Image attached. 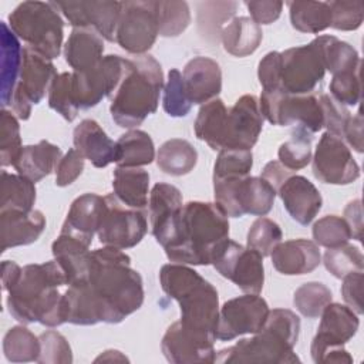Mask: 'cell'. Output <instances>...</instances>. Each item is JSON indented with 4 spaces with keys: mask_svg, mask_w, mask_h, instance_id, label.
I'll return each mask as SVG.
<instances>
[{
    "mask_svg": "<svg viewBox=\"0 0 364 364\" xmlns=\"http://www.w3.org/2000/svg\"><path fill=\"white\" fill-rule=\"evenodd\" d=\"M48 107L68 122L77 118L80 108L77 107L73 95L71 73L57 74L48 91Z\"/></svg>",
    "mask_w": 364,
    "mask_h": 364,
    "instance_id": "816d5d0a",
    "label": "cell"
},
{
    "mask_svg": "<svg viewBox=\"0 0 364 364\" xmlns=\"http://www.w3.org/2000/svg\"><path fill=\"white\" fill-rule=\"evenodd\" d=\"M216 337L191 330L181 321L172 323L161 341L165 358L173 364L215 363Z\"/></svg>",
    "mask_w": 364,
    "mask_h": 364,
    "instance_id": "ac0fdd59",
    "label": "cell"
},
{
    "mask_svg": "<svg viewBox=\"0 0 364 364\" xmlns=\"http://www.w3.org/2000/svg\"><path fill=\"white\" fill-rule=\"evenodd\" d=\"M316 41L320 47L326 71L328 70L333 75L361 67L360 55L351 44L328 34L316 37Z\"/></svg>",
    "mask_w": 364,
    "mask_h": 364,
    "instance_id": "ab89813d",
    "label": "cell"
},
{
    "mask_svg": "<svg viewBox=\"0 0 364 364\" xmlns=\"http://www.w3.org/2000/svg\"><path fill=\"white\" fill-rule=\"evenodd\" d=\"M104 38L92 28H73L64 44L65 63L74 71H87L104 57Z\"/></svg>",
    "mask_w": 364,
    "mask_h": 364,
    "instance_id": "83f0119b",
    "label": "cell"
},
{
    "mask_svg": "<svg viewBox=\"0 0 364 364\" xmlns=\"http://www.w3.org/2000/svg\"><path fill=\"white\" fill-rule=\"evenodd\" d=\"M51 252L54 260H57L65 272L68 286L78 283L85 277L91 259V250L88 245L77 237L60 232L51 245Z\"/></svg>",
    "mask_w": 364,
    "mask_h": 364,
    "instance_id": "f546056e",
    "label": "cell"
},
{
    "mask_svg": "<svg viewBox=\"0 0 364 364\" xmlns=\"http://www.w3.org/2000/svg\"><path fill=\"white\" fill-rule=\"evenodd\" d=\"M183 87L192 105H203L222 91V70L219 64L205 55L189 60L182 73Z\"/></svg>",
    "mask_w": 364,
    "mask_h": 364,
    "instance_id": "7402d4cb",
    "label": "cell"
},
{
    "mask_svg": "<svg viewBox=\"0 0 364 364\" xmlns=\"http://www.w3.org/2000/svg\"><path fill=\"white\" fill-rule=\"evenodd\" d=\"M36 182L20 175L1 171L0 176V212L24 210L30 212L36 202Z\"/></svg>",
    "mask_w": 364,
    "mask_h": 364,
    "instance_id": "f35d334b",
    "label": "cell"
},
{
    "mask_svg": "<svg viewBox=\"0 0 364 364\" xmlns=\"http://www.w3.org/2000/svg\"><path fill=\"white\" fill-rule=\"evenodd\" d=\"M263 119L259 98L242 95L228 111L223 148L252 151L263 129Z\"/></svg>",
    "mask_w": 364,
    "mask_h": 364,
    "instance_id": "ffe728a7",
    "label": "cell"
},
{
    "mask_svg": "<svg viewBox=\"0 0 364 364\" xmlns=\"http://www.w3.org/2000/svg\"><path fill=\"white\" fill-rule=\"evenodd\" d=\"M94 361L95 363H100V361H109V363L111 361H121V363H124V361H128V358L118 350H105Z\"/></svg>",
    "mask_w": 364,
    "mask_h": 364,
    "instance_id": "003e7915",
    "label": "cell"
},
{
    "mask_svg": "<svg viewBox=\"0 0 364 364\" xmlns=\"http://www.w3.org/2000/svg\"><path fill=\"white\" fill-rule=\"evenodd\" d=\"M23 149L18 118L3 108L0 111V164L13 166Z\"/></svg>",
    "mask_w": 364,
    "mask_h": 364,
    "instance_id": "7dc6e473",
    "label": "cell"
},
{
    "mask_svg": "<svg viewBox=\"0 0 364 364\" xmlns=\"http://www.w3.org/2000/svg\"><path fill=\"white\" fill-rule=\"evenodd\" d=\"M321 109H323V128L327 132L343 139L344 129L351 118L348 108L338 101H336L330 94H321L318 97Z\"/></svg>",
    "mask_w": 364,
    "mask_h": 364,
    "instance_id": "9f6ffc18",
    "label": "cell"
},
{
    "mask_svg": "<svg viewBox=\"0 0 364 364\" xmlns=\"http://www.w3.org/2000/svg\"><path fill=\"white\" fill-rule=\"evenodd\" d=\"M219 37L226 53L235 57H247L260 46L263 31L250 17L239 16L223 26Z\"/></svg>",
    "mask_w": 364,
    "mask_h": 364,
    "instance_id": "1f68e13d",
    "label": "cell"
},
{
    "mask_svg": "<svg viewBox=\"0 0 364 364\" xmlns=\"http://www.w3.org/2000/svg\"><path fill=\"white\" fill-rule=\"evenodd\" d=\"M273 267L284 276L311 273L321 263L318 246L309 239H290L280 242L270 253Z\"/></svg>",
    "mask_w": 364,
    "mask_h": 364,
    "instance_id": "d4e9b609",
    "label": "cell"
},
{
    "mask_svg": "<svg viewBox=\"0 0 364 364\" xmlns=\"http://www.w3.org/2000/svg\"><path fill=\"white\" fill-rule=\"evenodd\" d=\"M85 158L75 149H68L55 166V185L60 188L68 186L75 182L84 171Z\"/></svg>",
    "mask_w": 364,
    "mask_h": 364,
    "instance_id": "680465c9",
    "label": "cell"
},
{
    "mask_svg": "<svg viewBox=\"0 0 364 364\" xmlns=\"http://www.w3.org/2000/svg\"><path fill=\"white\" fill-rule=\"evenodd\" d=\"M161 64L149 54L128 58L125 74L112 94L109 112L121 128L132 129L141 125L159 105L164 88Z\"/></svg>",
    "mask_w": 364,
    "mask_h": 364,
    "instance_id": "5b68a950",
    "label": "cell"
},
{
    "mask_svg": "<svg viewBox=\"0 0 364 364\" xmlns=\"http://www.w3.org/2000/svg\"><path fill=\"white\" fill-rule=\"evenodd\" d=\"M313 134L301 127H296L287 141H284L277 151L279 162L291 172L303 169L311 161Z\"/></svg>",
    "mask_w": 364,
    "mask_h": 364,
    "instance_id": "b9f144b4",
    "label": "cell"
},
{
    "mask_svg": "<svg viewBox=\"0 0 364 364\" xmlns=\"http://www.w3.org/2000/svg\"><path fill=\"white\" fill-rule=\"evenodd\" d=\"M269 314L267 301L259 294L245 293L219 307L216 338L230 341L245 334L257 333Z\"/></svg>",
    "mask_w": 364,
    "mask_h": 364,
    "instance_id": "2e32d148",
    "label": "cell"
},
{
    "mask_svg": "<svg viewBox=\"0 0 364 364\" xmlns=\"http://www.w3.org/2000/svg\"><path fill=\"white\" fill-rule=\"evenodd\" d=\"M112 189V193L122 205L142 210L148 206L149 199V173L144 168L117 166Z\"/></svg>",
    "mask_w": 364,
    "mask_h": 364,
    "instance_id": "4dcf8cb0",
    "label": "cell"
},
{
    "mask_svg": "<svg viewBox=\"0 0 364 364\" xmlns=\"http://www.w3.org/2000/svg\"><path fill=\"white\" fill-rule=\"evenodd\" d=\"M331 290L320 282H307L296 289L293 294V304L297 311L307 318H317L331 303Z\"/></svg>",
    "mask_w": 364,
    "mask_h": 364,
    "instance_id": "ee69618b",
    "label": "cell"
},
{
    "mask_svg": "<svg viewBox=\"0 0 364 364\" xmlns=\"http://www.w3.org/2000/svg\"><path fill=\"white\" fill-rule=\"evenodd\" d=\"M61 156L63 152L60 146L43 139L34 145L23 146L13 166L17 173L31 179L33 182H38L55 171Z\"/></svg>",
    "mask_w": 364,
    "mask_h": 364,
    "instance_id": "f1b7e54d",
    "label": "cell"
},
{
    "mask_svg": "<svg viewBox=\"0 0 364 364\" xmlns=\"http://www.w3.org/2000/svg\"><path fill=\"white\" fill-rule=\"evenodd\" d=\"M323 263L327 272L334 277L343 279L350 273L363 272L364 256L357 246L346 243L338 247L327 249L323 255Z\"/></svg>",
    "mask_w": 364,
    "mask_h": 364,
    "instance_id": "f6af8a7d",
    "label": "cell"
},
{
    "mask_svg": "<svg viewBox=\"0 0 364 364\" xmlns=\"http://www.w3.org/2000/svg\"><path fill=\"white\" fill-rule=\"evenodd\" d=\"M316 179L328 185H348L360 178V166L348 145L338 136L324 132L311 156Z\"/></svg>",
    "mask_w": 364,
    "mask_h": 364,
    "instance_id": "e0dca14e",
    "label": "cell"
},
{
    "mask_svg": "<svg viewBox=\"0 0 364 364\" xmlns=\"http://www.w3.org/2000/svg\"><path fill=\"white\" fill-rule=\"evenodd\" d=\"M360 68L334 74L330 81V95L343 105H357L361 98Z\"/></svg>",
    "mask_w": 364,
    "mask_h": 364,
    "instance_id": "db71d44e",
    "label": "cell"
},
{
    "mask_svg": "<svg viewBox=\"0 0 364 364\" xmlns=\"http://www.w3.org/2000/svg\"><path fill=\"white\" fill-rule=\"evenodd\" d=\"M46 229V216L41 210L0 212L1 252L10 247L27 246L38 240Z\"/></svg>",
    "mask_w": 364,
    "mask_h": 364,
    "instance_id": "484cf974",
    "label": "cell"
},
{
    "mask_svg": "<svg viewBox=\"0 0 364 364\" xmlns=\"http://www.w3.org/2000/svg\"><path fill=\"white\" fill-rule=\"evenodd\" d=\"M216 272L243 293L259 294L264 284L263 256L256 250L228 239L212 262Z\"/></svg>",
    "mask_w": 364,
    "mask_h": 364,
    "instance_id": "4fadbf2b",
    "label": "cell"
},
{
    "mask_svg": "<svg viewBox=\"0 0 364 364\" xmlns=\"http://www.w3.org/2000/svg\"><path fill=\"white\" fill-rule=\"evenodd\" d=\"M331 11V26L336 30H357L364 20V4L360 0L328 1Z\"/></svg>",
    "mask_w": 364,
    "mask_h": 364,
    "instance_id": "11a10c76",
    "label": "cell"
},
{
    "mask_svg": "<svg viewBox=\"0 0 364 364\" xmlns=\"http://www.w3.org/2000/svg\"><path fill=\"white\" fill-rule=\"evenodd\" d=\"M277 192L262 176H246L240 181L237 189V205L243 215L264 216L274 203Z\"/></svg>",
    "mask_w": 364,
    "mask_h": 364,
    "instance_id": "8d00e7d4",
    "label": "cell"
},
{
    "mask_svg": "<svg viewBox=\"0 0 364 364\" xmlns=\"http://www.w3.org/2000/svg\"><path fill=\"white\" fill-rule=\"evenodd\" d=\"M229 239L228 216L215 202L183 203L173 237L164 247L172 263L212 264L219 247Z\"/></svg>",
    "mask_w": 364,
    "mask_h": 364,
    "instance_id": "3957f363",
    "label": "cell"
},
{
    "mask_svg": "<svg viewBox=\"0 0 364 364\" xmlns=\"http://www.w3.org/2000/svg\"><path fill=\"white\" fill-rule=\"evenodd\" d=\"M144 296L142 277L131 267V257L102 246L91 250L85 277L63 291L64 320L77 326L118 324L141 309Z\"/></svg>",
    "mask_w": 364,
    "mask_h": 364,
    "instance_id": "6da1fadb",
    "label": "cell"
},
{
    "mask_svg": "<svg viewBox=\"0 0 364 364\" xmlns=\"http://www.w3.org/2000/svg\"><path fill=\"white\" fill-rule=\"evenodd\" d=\"M259 107L272 125L301 127L310 134L323 129V109L314 94L290 95L283 91H262Z\"/></svg>",
    "mask_w": 364,
    "mask_h": 364,
    "instance_id": "9c48e42d",
    "label": "cell"
},
{
    "mask_svg": "<svg viewBox=\"0 0 364 364\" xmlns=\"http://www.w3.org/2000/svg\"><path fill=\"white\" fill-rule=\"evenodd\" d=\"M40 338V364H71L73 351L67 338L55 330H47L38 336Z\"/></svg>",
    "mask_w": 364,
    "mask_h": 364,
    "instance_id": "f5cc1de1",
    "label": "cell"
},
{
    "mask_svg": "<svg viewBox=\"0 0 364 364\" xmlns=\"http://www.w3.org/2000/svg\"><path fill=\"white\" fill-rule=\"evenodd\" d=\"M40 351V338L24 326L10 327L3 337V353L11 363H37Z\"/></svg>",
    "mask_w": 364,
    "mask_h": 364,
    "instance_id": "60d3db41",
    "label": "cell"
},
{
    "mask_svg": "<svg viewBox=\"0 0 364 364\" xmlns=\"http://www.w3.org/2000/svg\"><path fill=\"white\" fill-rule=\"evenodd\" d=\"M277 195L290 218L303 226L309 225L323 206L321 193L303 175L289 176L279 188Z\"/></svg>",
    "mask_w": 364,
    "mask_h": 364,
    "instance_id": "603a6c76",
    "label": "cell"
},
{
    "mask_svg": "<svg viewBox=\"0 0 364 364\" xmlns=\"http://www.w3.org/2000/svg\"><path fill=\"white\" fill-rule=\"evenodd\" d=\"M229 108L220 98H215L199 108L193 124L198 139L206 142L210 149L220 151L223 148L226 119Z\"/></svg>",
    "mask_w": 364,
    "mask_h": 364,
    "instance_id": "836d02e7",
    "label": "cell"
},
{
    "mask_svg": "<svg viewBox=\"0 0 364 364\" xmlns=\"http://www.w3.org/2000/svg\"><path fill=\"white\" fill-rule=\"evenodd\" d=\"M104 198L105 209L97 232L100 243L121 250L136 246L148 232L145 213L122 205L114 193Z\"/></svg>",
    "mask_w": 364,
    "mask_h": 364,
    "instance_id": "5bb4252c",
    "label": "cell"
},
{
    "mask_svg": "<svg viewBox=\"0 0 364 364\" xmlns=\"http://www.w3.org/2000/svg\"><path fill=\"white\" fill-rule=\"evenodd\" d=\"M127 65L128 58L109 54L87 71H73L71 88L77 107L88 109L98 105L102 98H111L125 74Z\"/></svg>",
    "mask_w": 364,
    "mask_h": 364,
    "instance_id": "8fae6325",
    "label": "cell"
},
{
    "mask_svg": "<svg viewBox=\"0 0 364 364\" xmlns=\"http://www.w3.org/2000/svg\"><path fill=\"white\" fill-rule=\"evenodd\" d=\"M23 267L13 260L1 262V287L4 291H10L20 280Z\"/></svg>",
    "mask_w": 364,
    "mask_h": 364,
    "instance_id": "03108f58",
    "label": "cell"
},
{
    "mask_svg": "<svg viewBox=\"0 0 364 364\" xmlns=\"http://www.w3.org/2000/svg\"><path fill=\"white\" fill-rule=\"evenodd\" d=\"M57 77L53 60L44 57L30 47H23V61L18 82L13 92L10 108L18 119H28L31 107L38 104Z\"/></svg>",
    "mask_w": 364,
    "mask_h": 364,
    "instance_id": "30bf717a",
    "label": "cell"
},
{
    "mask_svg": "<svg viewBox=\"0 0 364 364\" xmlns=\"http://www.w3.org/2000/svg\"><path fill=\"white\" fill-rule=\"evenodd\" d=\"M291 27L300 33L318 34L331 26L328 1H287Z\"/></svg>",
    "mask_w": 364,
    "mask_h": 364,
    "instance_id": "74e56055",
    "label": "cell"
},
{
    "mask_svg": "<svg viewBox=\"0 0 364 364\" xmlns=\"http://www.w3.org/2000/svg\"><path fill=\"white\" fill-rule=\"evenodd\" d=\"M363 272H354L343 277L341 296L346 304L358 316L363 314Z\"/></svg>",
    "mask_w": 364,
    "mask_h": 364,
    "instance_id": "91938a15",
    "label": "cell"
},
{
    "mask_svg": "<svg viewBox=\"0 0 364 364\" xmlns=\"http://www.w3.org/2000/svg\"><path fill=\"white\" fill-rule=\"evenodd\" d=\"M182 206V193L175 185L158 182L152 186L148 199L151 232L162 247L175 235Z\"/></svg>",
    "mask_w": 364,
    "mask_h": 364,
    "instance_id": "44dd1931",
    "label": "cell"
},
{
    "mask_svg": "<svg viewBox=\"0 0 364 364\" xmlns=\"http://www.w3.org/2000/svg\"><path fill=\"white\" fill-rule=\"evenodd\" d=\"M105 209V198L97 193H84L75 198L68 209L61 233L80 239L85 245L92 243L94 235L98 232Z\"/></svg>",
    "mask_w": 364,
    "mask_h": 364,
    "instance_id": "cb8c5ba5",
    "label": "cell"
},
{
    "mask_svg": "<svg viewBox=\"0 0 364 364\" xmlns=\"http://www.w3.org/2000/svg\"><path fill=\"white\" fill-rule=\"evenodd\" d=\"M162 107L164 111L172 118L186 117L192 108L183 87L182 73L176 68H171L168 73V78L164 85Z\"/></svg>",
    "mask_w": 364,
    "mask_h": 364,
    "instance_id": "f907efd6",
    "label": "cell"
},
{
    "mask_svg": "<svg viewBox=\"0 0 364 364\" xmlns=\"http://www.w3.org/2000/svg\"><path fill=\"white\" fill-rule=\"evenodd\" d=\"M74 28H92L104 40L115 41L122 1H54Z\"/></svg>",
    "mask_w": 364,
    "mask_h": 364,
    "instance_id": "d6986e66",
    "label": "cell"
},
{
    "mask_svg": "<svg viewBox=\"0 0 364 364\" xmlns=\"http://www.w3.org/2000/svg\"><path fill=\"white\" fill-rule=\"evenodd\" d=\"M300 333V318L287 309L269 310L263 327L250 338H242L236 344L216 353L215 363H300L293 351Z\"/></svg>",
    "mask_w": 364,
    "mask_h": 364,
    "instance_id": "277c9868",
    "label": "cell"
},
{
    "mask_svg": "<svg viewBox=\"0 0 364 364\" xmlns=\"http://www.w3.org/2000/svg\"><path fill=\"white\" fill-rule=\"evenodd\" d=\"M117 166L142 168L149 165L156 154L151 135L142 129H129L117 141Z\"/></svg>",
    "mask_w": 364,
    "mask_h": 364,
    "instance_id": "e575fe53",
    "label": "cell"
},
{
    "mask_svg": "<svg viewBox=\"0 0 364 364\" xmlns=\"http://www.w3.org/2000/svg\"><path fill=\"white\" fill-rule=\"evenodd\" d=\"M317 333L310 346V354L316 364H351L353 357L344 348L357 333L360 318L347 304L328 303L323 313Z\"/></svg>",
    "mask_w": 364,
    "mask_h": 364,
    "instance_id": "ba28073f",
    "label": "cell"
},
{
    "mask_svg": "<svg viewBox=\"0 0 364 364\" xmlns=\"http://www.w3.org/2000/svg\"><path fill=\"white\" fill-rule=\"evenodd\" d=\"M74 148L95 168H105L115 162L117 144L94 119H82L73 132Z\"/></svg>",
    "mask_w": 364,
    "mask_h": 364,
    "instance_id": "4316f807",
    "label": "cell"
},
{
    "mask_svg": "<svg viewBox=\"0 0 364 364\" xmlns=\"http://www.w3.org/2000/svg\"><path fill=\"white\" fill-rule=\"evenodd\" d=\"M1 105L6 108L10 105L13 92L18 82L21 61H23V47L17 36L10 30L6 21L1 23Z\"/></svg>",
    "mask_w": 364,
    "mask_h": 364,
    "instance_id": "d6a6232c",
    "label": "cell"
},
{
    "mask_svg": "<svg viewBox=\"0 0 364 364\" xmlns=\"http://www.w3.org/2000/svg\"><path fill=\"white\" fill-rule=\"evenodd\" d=\"M257 78L263 91H282V55L279 51H270L259 61Z\"/></svg>",
    "mask_w": 364,
    "mask_h": 364,
    "instance_id": "6f0895ef",
    "label": "cell"
},
{
    "mask_svg": "<svg viewBox=\"0 0 364 364\" xmlns=\"http://www.w3.org/2000/svg\"><path fill=\"white\" fill-rule=\"evenodd\" d=\"M64 286L68 279L57 260L26 264L17 284L7 291L9 313L21 324L61 326L65 323L60 291Z\"/></svg>",
    "mask_w": 364,
    "mask_h": 364,
    "instance_id": "7a4b0ae2",
    "label": "cell"
},
{
    "mask_svg": "<svg viewBox=\"0 0 364 364\" xmlns=\"http://www.w3.org/2000/svg\"><path fill=\"white\" fill-rule=\"evenodd\" d=\"M291 175H293V172L289 171L287 168H284L279 161H270L264 165L260 176L266 182H269L272 185V188L277 192L279 188L284 183V181Z\"/></svg>",
    "mask_w": 364,
    "mask_h": 364,
    "instance_id": "e7e4bbea",
    "label": "cell"
},
{
    "mask_svg": "<svg viewBox=\"0 0 364 364\" xmlns=\"http://www.w3.org/2000/svg\"><path fill=\"white\" fill-rule=\"evenodd\" d=\"M253 168V154L249 149L223 148L213 165V179L229 176H249Z\"/></svg>",
    "mask_w": 364,
    "mask_h": 364,
    "instance_id": "681fc988",
    "label": "cell"
},
{
    "mask_svg": "<svg viewBox=\"0 0 364 364\" xmlns=\"http://www.w3.org/2000/svg\"><path fill=\"white\" fill-rule=\"evenodd\" d=\"M155 159L156 166L164 173L171 176H183L196 166L198 151L189 141L172 138L159 146Z\"/></svg>",
    "mask_w": 364,
    "mask_h": 364,
    "instance_id": "d590c367",
    "label": "cell"
},
{
    "mask_svg": "<svg viewBox=\"0 0 364 364\" xmlns=\"http://www.w3.org/2000/svg\"><path fill=\"white\" fill-rule=\"evenodd\" d=\"M159 27L154 0L122 1V9L115 30V41L129 54L142 55L156 41Z\"/></svg>",
    "mask_w": 364,
    "mask_h": 364,
    "instance_id": "9a60e30c",
    "label": "cell"
},
{
    "mask_svg": "<svg viewBox=\"0 0 364 364\" xmlns=\"http://www.w3.org/2000/svg\"><path fill=\"white\" fill-rule=\"evenodd\" d=\"M159 36L178 37L191 24V9L186 1L158 0L154 1Z\"/></svg>",
    "mask_w": 364,
    "mask_h": 364,
    "instance_id": "7bdbcfd3",
    "label": "cell"
},
{
    "mask_svg": "<svg viewBox=\"0 0 364 364\" xmlns=\"http://www.w3.org/2000/svg\"><path fill=\"white\" fill-rule=\"evenodd\" d=\"M159 283L165 294L178 301L185 327L216 337L219 296L208 280L188 264L171 262L161 267Z\"/></svg>",
    "mask_w": 364,
    "mask_h": 364,
    "instance_id": "8992f818",
    "label": "cell"
},
{
    "mask_svg": "<svg viewBox=\"0 0 364 364\" xmlns=\"http://www.w3.org/2000/svg\"><path fill=\"white\" fill-rule=\"evenodd\" d=\"M344 220L347 222L353 239L363 240V205L361 199H354L344 208Z\"/></svg>",
    "mask_w": 364,
    "mask_h": 364,
    "instance_id": "be15d7a7",
    "label": "cell"
},
{
    "mask_svg": "<svg viewBox=\"0 0 364 364\" xmlns=\"http://www.w3.org/2000/svg\"><path fill=\"white\" fill-rule=\"evenodd\" d=\"M250 13V18L259 24H272L276 21L283 10L284 3L279 0H262V1H245Z\"/></svg>",
    "mask_w": 364,
    "mask_h": 364,
    "instance_id": "94428289",
    "label": "cell"
},
{
    "mask_svg": "<svg viewBox=\"0 0 364 364\" xmlns=\"http://www.w3.org/2000/svg\"><path fill=\"white\" fill-rule=\"evenodd\" d=\"M282 55V91L290 95L313 94L324 78L326 67L320 47L314 40L290 47Z\"/></svg>",
    "mask_w": 364,
    "mask_h": 364,
    "instance_id": "7c38bea8",
    "label": "cell"
},
{
    "mask_svg": "<svg viewBox=\"0 0 364 364\" xmlns=\"http://www.w3.org/2000/svg\"><path fill=\"white\" fill-rule=\"evenodd\" d=\"M9 27L27 47L54 60L60 55L64 21L54 1H23L9 14Z\"/></svg>",
    "mask_w": 364,
    "mask_h": 364,
    "instance_id": "52a82bcc",
    "label": "cell"
},
{
    "mask_svg": "<svg viewBox=\"0 0 364 364\" xmlns=\"http://www.w3.org/2000/svg\"><path fill=\"white\" fill-rule=\"evenodd\" d=\"M283 232L280 226L264 216L257 218L247 230L246 243L247 247L256 250L263 257L270 256L273 249L282 242Z\"/></svg>",
    "mask_w": 364,
    "mask_h": 364,
    "instance_id": "c3c4849f",
    "label": "cell"
},
{
    "mask_svg": "<svg viewBox=\"0 0 364 364\" xmlns=\"http://www.w3.org/2000/svg\"><path fill=\"white\" fill-rule=\"evenodd\" d=\"M313 242L317 246H323L326 249L338 247L341 245L348 243L353 239L351 230L344 220V218L337 215H327L320 218L311 229Z\"/></svg>",
    "mask_w": 364,
    "mask_h": 364,
    "instance_id": "bcb514c9",
    "label": "cell"
},
{
    "mask_svg": "<svg viewBox=\"0 0 364 364\" xmlns=\"http://www.w3.org/2000/svg\"><path fill=\"white\" fill-rule=\"evenodd\" d=\"M343 141L350 145L354 151L361 154L364 151V142H363V114L358 111L355 115H351L344 134Z\"/></svg>",
    "mask_w": 364,
    "mask_h": 364,
    "instance_id": "6125c7cd",
    "label": "cell"
}]
</instances>
